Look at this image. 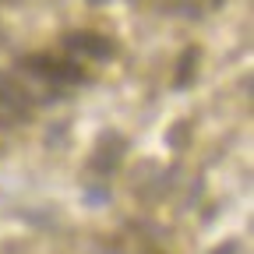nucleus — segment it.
Instances as JSON below:
<instances>
[{
	"mask_svg": "<svg viewBox=\"0 0 254 254\" xmlns=\"http://www.w3.org/2000/svg\"><path fill=\"white\" fill-rule=\"evenodd\" d=\"M0 113L11 117V120H28V113H32L28 95H25L7 74H0Z\"/></svg>",
	"mask_w": 254,
	"mask_h": 254,
	"instance_id": "3",
	"label": "nucleus"
},
{
	"mask_svg": "<svg viewBox=\"0 0 254 254\" xmlns=\"http://www.w3.org/2000/svg\"><path fill=\"white\" fill-rule=\"evenodd\" d=\"M64 46H67L71 53H81V57H92V60H110L113 57V43L95 36V32H74V36L64 39Z\"/></svg>",
	"mask_w": 254,
	"mask_h": 254,
	"instance_id": "2",
	"label": "nucleus"
},
{
	"mask_svg": "<svg viewBox=\"0 0 254 254\" xmlns=\"http://www.w3.org/2000/svg\"><path fill=\"white\" fill-rule=\"evenodd\" d=\"M92 4H103V0H92Z\"/></svg>",
	"mask_w": 254,
	"mask_h": 254,
	"instance_id": "5",
	"label": "nucleus"
},
{
	"mask_svg": "<svg viewBox=\"0 0 254 254\" xmlns=\"http://www.w3.org/2000/svg\"><path fill=\"white\" fill-rule=\"evenodd\" d=\"M194 60H198V50H187L180 57V74H177V88H184V81L190 78V67H194Z\"/></svg>",
	"mask_w": 254,
	"mask_h": 254,
	"instance_id": "4",
	"label": "nucleus"
},
{
	"mask_svg": "<svg viewBox=\"0 0 254 254\" xmlns=\"http://www.w3.org/2000/svg\"><path fill=\"white\" fill-rule=\"evenodd\" d=\"M25 67L32 71V74H39V78H46V81H57V85H74V81H85V74H81V67L78 64H71V60H57V57H25Z\"/></svg>",
	"mask_w": 254,
	"mask_h": 254,
	"instance_id": "1",
	"label": "nucleus"
}]
</instances>
